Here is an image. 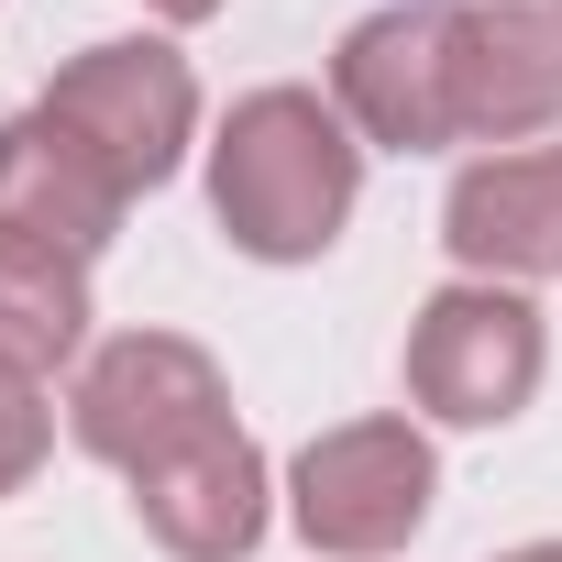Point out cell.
I'll return each instance as SVG.
<instances>
[{"label": "cell", "instance_id": "cell-8", "mask_svg": "<svg viewBox=\"0 0 562 562\" xmlns=\"http://www.w3.org/2000/svg\"><path fill=\"white\" fill-rule=\"evenodd\" d=\"M441 243L463 276L485 288H529V276H562V144H518V155H474L452 177Z\"/></svg>", "mask_w": 562, "mask_h": 562}, {"label": "cell", "instance_id": "cell-14", "mask_svg": "<svg viewBox=\"0 0 562 562\" xmlns=\"http://www.w3.org/2000/svg\"><path fill=\"white\" fill-rule=\"evenodd\" d=\"M496 562H562V540H529V551H496Z\"/></svg>", "mask_w": 562, "mask_h": 562}, {"label": "cell", "instance_id": "cell-12", "mask_svg": "<svg viewBox=\"0 0 562 562\" xmlns=\"http://www.w3.org/2000/svg\"><path fill=\"white\" fill-rule=\"evenodd\" d=\"M45 441H56V397H45V375L0 364V496H23V485H34Z\"/></svg>", "mask_w": 562, "mask_h": 562}, {"label": "cell", "instance_id": "cell-6", "mask_svg": "<svg viewBox=\"0 0 562 562\" xmlns=\"http://www.w3.org/2000/svg\"><path fill=\"white\" fill-rule=\"evenodd\" d=\"M452 144H529L562 122V0H452Z\"/></svg>", "mask_w": 562, "mask_h": 562}, {"label": "cell", "instance_id": "cell-5", "mask_svg": "<svg viewBox=\"0 0 562 562\" xmlns=\"http://www.w3.org/2000/svg\"><path fill=\"white\" fill-rule=\"evenodd\" d=\"M430 485H441V463H430V441H419L408 419H342V430H321V441L299 452V474H288V518L310 529V551H331V562H375V551L419 540Z\"/></svg>", "mask_w": 562, "mask_h": 562}, {"label": "cell", "instance_id": "cell-4", "mask_svg": "<svg viewBox=\"0 0 562 562\" xmlns=\"http://www.w3.org/2000/svg\"><path fill=\"white\" fill-rule=\"evenodd\" d=\"M540 364H551L540 310H529L518 288H485V276L419 299V321H408V397H419L430 419H452V430L518 419V408L540 397Z\"/></svg>", "mask_w": 562, "mask_h": 562}, {"label": "cell", "instance_id": "cell-1", "mask_svg": "<svg viewBox=\"0 0 562 562\" xmlns=\"http://www.w3.org/2000/svg\"><path fill=\"white\" fill-rule=\"evenodd\" d=\"M364 188V144L321 89H254L210 144V210L254 265H310L342 243Z\"/></svg>", "mask_w": 562, "mask_h": 562}, {"label": "cell", "instance_id": "cell-11", "mask_svg": "<svg viewBox=\"0 0 562 562\" xmlns=\"http://www.w3.org/2000/svg\"><path fill=\"white\" fill-rule=\"evenodd\" d=\"M78 342H89V265L56 254V243L0 232V364L56 375Z\"/></svg>", "mask_w": 562, "mask_h": 562}, {"label": "cell", "instance_id": "cell-2", "mask_svg": "<svg viewBox=\"0 0 562 562\" xmlns=\"http://www.w3.org/2000/svg\"><path fill=\"white\" fill-rule=\"evenodd\" d=\"M34 111H45L56 133H78V144H89V166H100L122 199H144V188H166V177L188 166L199 78H188V56H177V45H155V34H111V45L67 56V67H56V89H45Z\"/></svg>", "mask_w": 562, "mask_h": 562}, {"label": "cell", "instance_id": "cell-7", "mask_svg": "<svg viewBox=\"0 0 562 562\" xmlns=\"http://www.w3.org/2000/svg\"><path fill=\"white\" fill-rule=\"evenodd\" d=\"M331 111L353 122V144L386 155H441L452 144V56H441V0H397L364 12L331 56Z\"/></svg>", "mask_w": 562, "mask_h": 562}, {"label": "cell", "instance_id": "cell-13", "mask_svg": "<svg viewBox=\"0 0 562 562\" xmlns=\"http://www.w3.org/2000/svg\"><path fill=\"white\" fill-rule=\"evenodd\" d=\"M144 12H166V23H210L221 0H144Z\"/></svg>", "mask_w": 562, "mask_h": 562}, {"label": "cell", "instance_id": "cell-10", "mask_svg": "<svg viewBox=\"0 0 562 562\" xmlns=\"http://www.w3.org/2000/svg\"><path fill=\"white\" fill-rule=\"evenodd\" d=\"M122 210H133V199L89 166L78 133H56L45 111L0 122V232H23V243H56V254L100 265V243L122 232Z\"/></svg>", "mask_w": 562, "mask_h": 562}, {"label": "cell", "instance_id": "cell-9", "mask_svg": "<svg viewBox=\"0 0 562 562\" xmlns=\"http://www.w3.org/2000/svg\"><path fill=\"white\" fill-rule=\"evenodd\" d=\"M133 518L177 562H243L265 540V452L243 441V419L188 441V452H166V463H144L133 474Z\"/></svg>", "mask_w": 562, "mask_h": 562}, {"label": "cell", "instance_id": "cell-3", "mask_svg": "<svg viewBox=\"0 0 562 562\" xmlns=\"http://www.w3.org/2000/svg\"><path fill=\"white\" fill-rule=\"evenodd\" d=\"M67 430H78V452L144 474V463H166V452L232 430V386H221V364H210L188 331H122V342H100V353L78 364Z\"/></svg>", "mask_w": 562, "mask_h": 562}]
</instances>
